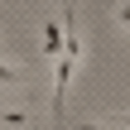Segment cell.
I'll list each match as a JSON object with an SVG mask.
<instances>
[{"label": "cell", "mask_w": 130, "mask_h": 130, "mask_svg": "<svg viewBox=\"0 0 130 130\" xmlns=\"http://www.w3.org/2000/svg\"><path fill=\"white\" fill-rule=\"evenodd\" d=\"M43 58H48V63L63 58V19H48V24H43Z\"/></svg>", "instance_id": "cell-1"}, {"label": "cell", "mask_w": 130, "mask_h": 130, "mask_svg": "<svg viewBox=\"0 0 130 130\" xmlns=\"http://www.w3.org/2000/svg\"><path fill=\"white\" fill-rule=\"evenodd\" d=\"M0 125H14V130H29V111H24V106H0Z\"/></svg>", "instance_id": "cell-2"}, {"label": "cell", "mask_w": 130, "mask_h": 130, "mask_svg": "<svg viewBox=\"0 0 130 130\" xmlns=\"http://www.w3.org/2000/svg\"><path fill=\"white\" fill-rule=\"evenodd\" d=\"M19 82H24V68H10L0 58V87H19Z\"/></svg>", "instance_id": "cell-3"}, {"label": "cell", "mask_w": 130, "mask_h": 130, "mask_svg": "<svg viewBox=\"0 0 130 130\" xmlns=\"http://www.w3.org/2000/svg\"><path fill=\"white\" fill-rule=\"evenodd\" d=\"M106 125H121V130H130V111H111V116H106Z\"/></svg>", "instance_id": "cell-4"}, {"label": "cell", "mask_w": 130, "mask_h": 130, "mask_svg": "<svg viewBox=\"0 0 130 130\" xmlns=\"http://www.w3.org/2000/svg\"><path fill=\"white\" fill-rule=\"evenodd\" d=\"M77 130H106V125H101V121H82Z\"/></svg>", "instance_id": "cell-5"}, {"label": "cell", "mask_w": 130, "mask_h": 130, "mask_svg": "<svg viewBox=\"0 0 130 130\" xmlns=\"http://www.w3.org/2000/svg\"><path fill=\"white\" fill-rule=\"evenodd\" d=\"M121 24H125V29H130V0H125V5H121Z\"/></svg>", "instance_id": "cell-6"}, {"label": "cell", "mask_w": 130, "mask_h": 130, "mask_svg": "<svg viewBox=\"0 0 130 130\" xmlns=\"http://www.w3.org/2000/svg\"><path fill=\"white\" fill-rule=\"evenodd\" d=\"M68 5H72V0H68Z\"/></svg>", "instance_id": "cell-7"}]
</instances>
